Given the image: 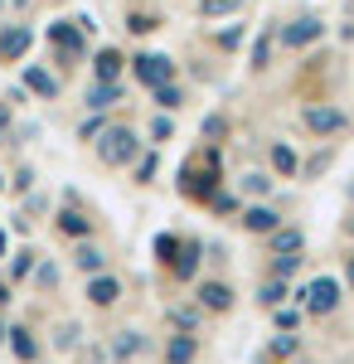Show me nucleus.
Wrapping results in <instances>:
<instances>
[{
    "label": "nucleus",
    "mask_w": 354,
    "mask_h": 364,
    "mask_svg": "<svg viewBox=\"0 0 354 364\" xmlns=\"http://www.w3.org/2000/svg\"><path fill=\"white\" fill-rule=\"evenodd\" d=\"M92 151H97V161H102L107 170H127L141 156V136L132 132V127H112L107 122V127L97 132V141H92Z\"/></svg>",
    "instance_id": "1"
},
{
    "label": "nucleus",
    "mask_w": 354,
    "mask_h": 364,
    "mask_svg": "<svg viewBox=\"0 0 354 364\" xmlns=\"http://www.w3.org/2000/svg\"><path fill=\"white\" fill-rule=\"evenodd\" d=\"M44 39L54 49L58 68H78L82 58H87V34L78 29V20H54V25L44 29Z\"/></svg>",
    "instance_id": "2"
},
{
    "label": "nucleus",
    "mask_w": 354,
    "mask_h": 364,
    "mask_svg": "<svg viewBox=\"0 0 354 364\" xmlns=\"http://www.w3.org/2000/svg\"><path fill=\"white\" fill-rule=\"evenodd\" d=\"M291 296H296L301 311H311V316H330V311L340 306V282H335V277H316V282H306L301 291H291Z\"/></svg>",
    "instance_id": "3"
},
{
    "label": "nucleus",
    "mask_w": 354,
    "mask_h": 364,
    "mask_svg": "<svg viewBox=\"0 0 354 364\" xmlns=\"http://www.w3.org/2000/svg\"><path fill=\"white\" fill-rule=\"evenodd\" d=\"M321 34H326V20H321V15H296L291 25L277 29V44H281V49H306V44H316Z\"/></svg>",
    "instance_id": "4"
},
{
    "label": "nucleus",
    "mask_w": 354,
    "mask_h": 364,
    "mask_svg": "<svg viewBox=\"0 0 354 364\" xmlns=\"http://www.w3.org/2000/svg\"><path fill=\"white\" fill-rule=\"evenodd\" d=\"M54 228L63 233V238H92V219H87V209H78V195L68 190V199H63V209H54Z\"/></svg>",
    "instance_id": "5"
},
{
    "label": "nucleus",
    "mask_w": 354,
    "mask_h": 364,
    "mask_svg": "<svg viewBox=\"0 0 354 364\" xmlns=\"http://www.w3.org/2000/svg\"><path fill=\"white\" fill-rule=\"evenodd\" d=\"M127 63H132V73H136L146 87L175 83V58L170 54H136V58H127Z\"/></svg>",
    "instance_id": "6"
},
{
    "label": "nucleus",
    "mask_w": 354,
    "mask_h": 364,
    "mask_svg": "<svg viewBox=\"0 0 354 364\" xmlns=\"http://www.w3.org/2000/svg\"><path fill=\"white\" fill-rule=\"evenodd\" d=\"M146 350H151V340L141 336V331H132V326H127V331H112V336H107V360H112V364H132V360H141Z\"/></svg>",
    "instance_id": "7"
},
{
    "label": "nucleus",
    "mask_w": 354,
    "mask_h": 364,
    "mask_svg": "<svg viewBox=\"0 0 354 364\" xmlns=\"http://www.w3.org/2000/svg\"><path fill=\"white\" fill-rule=\"evenodd\" d=\"M29 49H34L29 25H0V63H25Z\"/></svg>",
    "instance_id": "8"
},
{
    "label": "nucleus",
    "mask_w": 354,
    "mask_h": 364,
    "mask_svg": "<svg viewBox=\"0 0 354 364\" xmlns=\"http://www.w3.org/2000/svg\"><path fill=\"white\" fill-rule=\"evenodd\" d=\"M20 87H25V92H34L39 102H54L58 92H63L58 73H49L44 63H25V73H20Z\"/></svg>",
    "instance_id": "9"
},
{
    "label": "nucleus",
    "mask_w": 354,
    "mask_h": 364,
    "mask_svg": "<svg viewBox=\"0 0 354 364\" xmlns=\"http://www.w3.org/2000/svg\"><path fill=\"white\" fill-rule=\"evenodd\" d=\"M107 248L102 243H92V238H78L73 243V272H82V277H97V272H107Z\"/></svg>",
    "instance_id": "10"
},
{
    "label": "nucleus",
    "mask_w": 354,
    "mask_h": 364,
    "mask_svg": "<svg viewBox=\"0 0 354 364\" xmlns=\"http://www.w3.org/2000/svg\"><path fill=\"white\" fill-rule=\"evenodd\" d=\"M306 127H311L316 136H340V132L350 127V117L340 112V107H330V102H321V107H306Z\"/></svg>",
    "instance_id": "11"
},
{
    "label": "nucleus",
    "mask_w": 354,
    "mask_h": 364,
    "mask_svg": "<svg viewBox=\"0 0 354 364\" xmlns=\"http://www.w3.org/2000/svg\"><path fill=\"white\" fill-rule=\"evenodd\" d=\"M117 301H122V277H112V272H97V277H87V306L112 311Z\"/></svg>",
    "instance_id": "12"
},
{
    "label": "nucleus",
    "mask_w": 354,
    "mask_h": 364,
    "mask_svg": "<svg viewBox=\"0 0 354 364\" xmlns=\"http://www.w3.org/2000/svg\"><path fill=\"white\" fill-rule=\"evenodd\" d=\"M5 350L15 355L20 364H34L39 355H44V345H39V336L29 331V326H10V336H5Z\"/></svg>",
    "instance_id": "13"
},
{
    "label": "nucleus",
    "mask_w": 354,
    "mask_h": 364,
    "mask_svg": "<svg viewBox=\"0 0 354 364\" xmlns=\"http://www.w3.org/2000/svg\"><path fill=\"white\" fill-rule=\"evenodd\" d=\"M194 355H199V336L194 331H175L165 340V364H194Z\"/></svg>",
    "instance_id": "14"
},
{
    "label": "nucleus",
    "mask_w": 354,
    "mask_h": 364,
    "mask_svg": "<svg viewBox=\"0 0 354 364\" xmlns=\"http://www.w3.org/2000/svg\"><path fill=\"white\" fill-rule=\"evenodd\" d=\"M117 102H122V83H97V78H92V87L82 92V107H87V112H112Z\"/></svg>",
    "instance_id": "15"
},
{
    "label": "nucleus",
    "mask_w": 354,
    "mask_h": 364,
    "mask_svg": "<svg viewBox=\"0 0 354 364\" xmlns=\"http://www.w3.org/2000/svg\"><path fill=\"white\" fill-rule=\"evenodd\" d=\"M194 301H199V311H228L233 306V287L228 282H199Z\"/></svg>",
    "instance_id": "16"
},
{
    "label": "nucleus",
    "mask_w": 354,
    "mask_h": 364,
    "mask_svg": "<svg viewBox=\"0 0 354 364\" xmlns=\"http://www.w3.org/2000/svg\"><path fill=\"white\" fill-rule=\"evenodd\" d=\"M122 73H127V58L117 54V49H97L92 54V78L97 83H122Z\"/></svg>",
    "instance_id": "17"
},
{
    "label": "nucleus",
    "mask_w": 354,
    "mask_h": 364,
    "mask_svg": "<svg viewBox=\"0 0 354 364\" xmlns=\"http://www.w3.org/2000/svg\"><path fill=\"white\" fill-rule=\"evenodd\" d=\"M199 262H204V248H199V243H180V252H175V257H170L165 267H170V277L190 282L194 272H199Z\"/></svg>",
    "instance_id": "18"
},
{
    "label": "nucleus",
    "mask_w": 354,
    "mask_h": 364,
    "mask_svg": "<svg viewBox=\"0 0 354 364\" xmlns=\"http://www.w3.org/2000/svg\"><path fill=\"white\" fill-rule=\"evenodd\" d=\"M277 224H281V214H277L272 204H247L243 209V228L247 233H272Z\"/></svg>",
    "instance_id": "19"
},
{
    "label": "nucleus",
    "mask_w": 354,
    "mask_h": 364,
    "mask_svg": "<svg viewBox=\"0 0 354 364\" xmlns=\"http://www.w3.org/2000/svg\"><path fill=\"white\" fill-rule=\"evenodd\" d=\"M34 262H39V252H34V248H15V252H10V262H5V282H10V287L29 282Z\"/></svg>",
    "instance_id": "20"
},
{
    "label": "nucleus",
    "mask_w": 354,
    "mask_h": 364,
    "mask_svg": "<svg viewBox=\"0 0 354 364\" xmlns=\"http://www.w3.org/2000/svg\"><path fill=\"white\" fill-rule=\"evenodd\" d=\"M29 282H34L39 291H54L58 282H63V272H58L54 257H39V262H34V272H29Z\"/></svg>",
    "instance_id": "21"
},
{
    "label": "nucleus",
    "mask_w": 354,
    "mask_h": 364,
    "mask_svg": "<svg viewBox=\"0 0 354 364\" xmlns=\"http://www.w3.org/2000/svg\"><path fill=\"white\" fill-rule=\"evenodd\" d=\"M238 190H243L247 199H267V195H272V175H262V170H247L243 180H238Z\"/></svg>",
    "instance_id": "22"
},
{
    "label": "nucleus",
    "mask_w": 354,
    "mask_h": 364,
    "mask_svg": "<svg viewBox=\"0 0 354 364\" xmlns=\"http://www.w3.org/2000/svg\"><path fill=\"white\" fill-rule=\"evenodd\" d=\"M301 248H306V233L301 228H281V224L272 228V252H301Z\"/></svg>",
    "instance_id": "23"
},
{
    "label": "nucleus",
    "mask_w": 354,
    "mask_h": 364,
    "mask_svg": "<svg viewBox=\"0 0 354 364\" xmlns=\"http://www.w3.org/2000/svg\"><path fill=\"white\" fill-rule=\"evenodd\" d=\"M257 301L272 311L281 306V301H291V287H286V277H272V282H262V291H257Z\"/></svg>",
    "instance_id": "24"
},
{
    "label": "nucleus",
    "mask_w": 354,
    "mask_h": 364,
    "mask_svg": "<svg viewBox=\"0 0 354 364\" xmlns=\"http://www.w3.org/2000/svg\"><path fill=\"white\" fill-rule=\"evenodd\" d=\"M78 345H82L78 321H63V326L54 331V350H58V355H68V350H78Z\"/></svg>",
    "instance_id": "25"
},
{
    "label": "nucleus",
    "mask_w": 354,
    "mask_h": 364,
    "mask_svg": "<svg viewBox=\"0 0 354 364\" xmlns=\"http://www.w3.org/2000/svg\"><path fill=\"white\" fill-rule=\"evenodd\" d=\"M199 136L209 141V146L228 141V117H223V112H209V117H204V127H199Z\"/></svg>",
    "instance_id": "26"
},
{
    "label": "nucleus",
    "mask_w": 354,
    "mask_h": 364,
    "mask_svg": "<svg viewBox=\"0 0 354 364\" xmlns=\"http://www.w3.org/2000/svg\"><path fill=\"white\" fill-rule=\"evenodd\" d=\"M272 166H277V175H296L301 161H296V151H291L286 141H277V146H272Z\"/></svg>",
    "instance_id": "27"
},
{
    "label": "nucleus",
    "mask_w": 354,
    "mask_h": 364,
    "mask_svg": "<svg viewBox=\"0 0 354 364\" xmlns=\"http://www.w3.org/2000/svg\"><path fill=\"white\" fill-rule=\"evenodd\" d=\"M151 97H156V107H161V112H175V107L185 102V92H180L175 83H161V87H151Z\"/></svg>",
    "instance_id": "28"
},
{
    "label": "nucleus",
    "mask_w": 354,
    "mask_h": 364,
    "mask_svg": "<svg viewBox=\"0 0 354 364\" xmlns=\"http://www.w3.org/2000/svg\"><path fill=\"white\" fill-rule=\"evenodd\" d=\"M243 0H199V20H223V15H233Z\"/></svg>",
    "instance_id": "29"
},
{
    "label": "nucleus",
    "mask_w": 354,
    "mask_h": 364,
    "mask_svg": "<svg viewBox=\"0 0 354 364\" xmlns=\"http://www.w3.org/2000/svg\"><path fill=\"white\" fill-rule=\"evenodd\" d=\"M132 166H136V185H151V180H156V166H161V161H156V151H141Z\"/></svg>",
    "instance_id": "30"
},
{
    "label": "nucleus",
    "mask_w": 354,
    "mask_h": 364,
    "mask_svg": "<svg viewBox=\"0 0 354 364\" xmlns=\"http://www.w3.org/2000/svg\"><path fill=\"white\" fill-rule=\"evenodd\" d=\"M272 321H277V331H296L301 326V306H286V301H281V306H272Z\"/></svg>",
    "instance_id": "31"
},
{
    "label": "nucleus",
    "mask_w": 354,
    "mask_h": 364,
    "mask_svg": "<svg viewBox=\"0 0 354 364\" xmlns=\"http://www.w3.org/2000/svg\"><path fill=\"white\" fill-rule=\"evenodd\" d=\"M165 321H170V326H175V331H194V326H199V311L170 306V311H165Z\"/></svg>",
    "instance_id": "32"
},
{
    "label": "nucleus",
    "mask_w": 354,
    "mask_h": 364,
    "mask_svg": "<svg viewBox=\"0 0 354 364\" xmlns=\"http://www.w3.org/2000/svg\"><path fill=\"white\" fill-rule=\"evenodd\" d=\"M252 68H257V73L272 68V34H262V39L252 44Z\"/></svg>",
    "instance_id": "33"
},
{
    "label": "nucleus",
    "mask_w": 354,
    "mask_h": 364,
    "mask_svg": "<svg viewBox=\"0 0 354 364\" xmlns=\"http://www.w3.org/2000/svg\"><path fill=\"white\" fill-rule=\"evenodd\" d=\"M127 29H132V34H151V29H161V20L146 15V10H132V15H127Z\"/></svg>",
    "instance_id": "34"
},
{
    "label": "nucleus",
    "mask_w": 354,
    "mask_h": 364,
    "mask_svg": "<svg viewBox=\"0 0 354 364\" xmlns=\"http://www.w3.org/2000/svg\"><path fill=\"white\" fill-rule=\"evenodd\" d=\"M170 136H175V122H170V112H161L151 122V146H165Z\"/></svg>",
    "instance_id": "35"
},
{
    "label": "nucleus",
    "mask_w": 354,
    "mask_h": 364,
    "mask_svg": "<svg viewBox=\"0 0 354 364\" xmlns=\"http://www.w3.org/2000/svg\"><path fill=\"white\" fill-rule=\"evenodd\" d=\"M272 355H277V360H291V355H296V336H291V331H277Z\"/></svg>",
    "instance_id": "36"
},
{
    "label": "nucleus",
    "mask_w": 354,
    "mask_h": 364,
    "mask_svg": "<svg viewBox=\"0 0 354 364\" xmlns=\"http://www.w3.org/2000/svg\"><path fill=\"white\" fill-rule=\"evenodd\" d=\"M102 127H107V112H92V117L78 127V141H97V132H102Z\"/></svg>",
    "instance_id": "37"
},
{
    "label": "nucleus",
    "mask_w": 354,
    "mask_h": 364,
    "mask_svg": "<svg viewBox=\"0 0 354 364\" xmlns=\"http://www.w3.org/2000/svg\"><path fill=\"white\" fill-rule=\"evenodd\" d=\"M5 190H15V195H29V190H34V170L20 166V170H15V180H10Z\"/></svg>",
    "instance_id": "38"
},
{
    "label": "nucleus",
    "mask_w": 354,
    "mask_h": 364,
    "mask_svg": "<svg viewBox=\"0 0 354 364\" xmlns=\"http://www.w3.org/2000/svg\"><path fill=\"white\" fill-rule=\"evenodd\" d=\"M175 252H180V238H175V233H161V238H156V257H161V262H170Z\"/></svg>",
    "instance_id": "39"
},
{
    "label": "nucleus",
    "mask_w": 354,
    "mask_h": 364,
    "mask_svg": "<svg viewBox=\"0 0 354 364\" xmlns=\"http://www.w3.org/2000/svg\"><path fill=\"white\" fill-rule=\"evenodd\" d=\"M209 209H214V214H233L238 199H233V195H209Z\"/></svg>",
    "instance_id": "40"
},
{
    "label": "nucleus",
    "mask_w": 354,
    "mask_h": 364,
    "mask_svg": "<svg viewBox=\"0 0 354 364\" xmlns=\"http://www.w3.org/2000/svg\"><path fill=\"white\" fill-rule=\"evenodd\" d=\"M238 44H243V25H233V29L218 34V49H238Z\"/></svg>",
    "instance_id": "41"
},
{
    "label": "nucleus",
    "mask_w": 354,
    "mask_h": 364,
    "mask_svg": "<svg viewBox=\"0 0 354 364\" xmlns=\"http://www.w3.org/2000/svg\"><path fill=\"white\" fill-rule=\"evenodd\" d=\"M10 301H15V287H10V282H5V277H0V311H5V306H10Z\"/></svg>",
    "instance_id": "42"
},
{
    "label": "nucleus",
    "mask_w": 354,
    "mask_h": 364,
    "mask_svg": "<svg viewBox=\"0 0 354 364\" xmlns=\"http://www.w3.org/2000/svg\"><path fill=\"white\" fill-rule=\"evenodd\" d=\"M29 5H34V0H5V10H15V15H25Z\"/></svg>",
    "instance_id": "43"
},
{
    "label": "nucleus",
    "mask_w": 354,
    "mask_h": 364,
    "mask_svg": "<svg viewBox=\"0 0 354 364\" xmlns=\"http://www.w3.org/2000/svg\"><path fill=\"white\" fill-rule=\"evenodd\" d=\"M345 282H350V287H354V252H350V257H345Z\"/></svg>",
    "instance_id": "44"
},
{
    "label": "nucleus",
    "mask_w": 354,
    "mask_h": 364,
    "mask_svg": "<svg viewBox=\"0 0 354 364\" xmlns=\"http://www.w3.org/2000/svg\"><path fill=\"white\" fill-rule=\"evenodd\" d=\"M0 257H10V233L0 228Z\"/></svg>",
    "instance_id": "45"
},
{
    "label": "nucleus",
    "mask_w": 354,
    "mask_h": 364,
    "mask_svg": "<svg viewBox=\"0 0 354 364\" xmlns=\"http://www.w3.org/2000/svg\"><path fill=\"white\" fill-rule=\"evenodd\" d=\"M5 336H10V321H5V316H0V345H5Z\"/></svg>",
    "instance_id": "46"
},
{
    "label": "nucleus",
    "mask_w": 354,
    "mask_h": 364,
    "mask_svg": "<svg viewBox=\"0 0 354 364\" xmlns=\"http://www.w3.org/2000/svg\"><path fill=\"white\" fill-rule=\"evenodd\" d=\"M345 233H350V238H354V219H345Z\"/></svg>",
    "instance_id": "47"
},
{
    "label": "nucleus",
    "mask_w": 354,
    "mask_h": 364,
    "mask_svg": "<svg viewBox=\"0 0 354 364\" xmlns=\"http://www.w3.org/2000/svg\"><path fill=\"white\" fill-rule=\"evenodd\" d=\"M0 195H5V170H0Z\"/></svg>",
    "instance_id": "48"
},
{
    "label": "nucleus",
    "mask_w": 354,
    "mask_h": 364,
    "mask_svg": "<svg viewBox=\"0 0 354 364\" xmlns=\"http://www.w3.org/2000/svg\"><path fill=\"white\" fill-rule=\"evenodd\" d=\"M0 15H5V0H0Z\"/></svg>",
    "instance_id": "49"
},
{
    "label": "nucleus",
    "mask_w": 354,
    "mask_h": 364,
    "mask_svg": "<svg viewBox=\"0 0 354 364\" xmlns=\"http://www.w3.org/2000/svg\"><path fill=\"white\" fill-rule=\"evenodd\" d=\"M0 146H5V132H0Z\"/></svg>",
    "instance_id": "50"
},
{
    "label": "nucleus",
    "mask_w": 354,
    "mask_h": 364,
    "mask_svg": "<svg viewBox=\"0 0 354 364\" xmlns=\"http://www.w3.org/2000/svg\"><path fill=\"white\" fill-rule=\"evenodd\" d=\"M350 199H354V185H350Z\"/></svg>",
    "instance_id": "51"
}]
</instances>
